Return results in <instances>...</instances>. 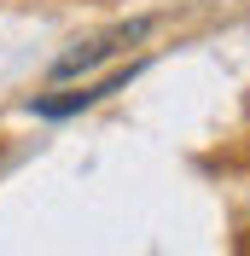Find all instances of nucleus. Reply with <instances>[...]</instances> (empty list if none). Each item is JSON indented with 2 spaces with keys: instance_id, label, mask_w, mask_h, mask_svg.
<instances>
[{
  "instance_id": "f257e3e1",
  "label": "nucleus",
  "mask_w": 250,
  "mask_h": 256,
  "mask_svg": "<svg viewBox=\"0 0 250 256\" xmlns=\"http://www.w3.org/2000/svg\"><path fill=\"white\" fill-rule=\"evenodd\" d=\"M146 35H152V18H134V24H116V30L94 35V41H82L76 52H64V58L52 64V82H70V76H82V70H94V64L116 58L122 47H134V41H146Z\"/></svg>"
},
{
  "instance_id": "f03ea898",
  "label": "nucleus",
  "mask_w": 250,
  "mask_h": 256,
  "mask_svg": "<svg viewBox=\"0 0 250 256\" xmlns=\"http://www.w3.org/2000/svg\"><path fill=\"white\" fill-rule=\"evenodd\" d=\"M140 76V64H128V70H116L110 82H94V88H82V94H58V99H35L30 111L35 116H76V111H88V105H99L105 94H116V88H128V82Z\"/></svg>"
}]
</instances>
